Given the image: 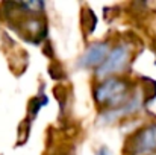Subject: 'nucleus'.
Instances as JSON below:
<instances>
[{
    "label": "nucleus",
    "mask_w": 156,
    "mask_h": 155,
    "mask_svg": "<svg viewBox=\"0 0 156 155\" xmlns=\"http://www.w3.org/2000/svg\"><path fill=\"white\" fill-rule=\"evenodd\" d=\"M97 155H109V151H108L106 148H102V149L97 152Z\"/></svg>",
    "instance_id": "5"
},
{
    "label": "nucleus",
    "mask_w": 156,
    "mask_h": 155,
    "mask_svg": "<svg viewBox=\"0 0 156 155\" xmlns=\"http://www.w3.org/2000/svg\"><path fill=\"white\" fill-rule=\"evenodd\" d=\"M135 151L136 154L156 151V126H149L138 134L135 142Z\"/></svg>",
    "instance_id": "4"
},
{
    "label": "nucleus",
    "mask_w": 156,
    "mask_h": 155,
    "mask_svg": "<svg viewBox=\"0 0 156 155\" xmlns=\"http://www.w3.org/2000/svg\"><path fill=\"white\" fill-rule=\"evenodd\" d=\"M106 55H108V44L106 43H94L93 46H90L87 49L83 56L79 59V65L85 67V68L100 65L105 61Z\"/></svg>",
    "instance_id": "3"
},
{
    "label": "nucleus",
    "mask_w": 156,
    "mask_h": 155,
    "mask_svg": "<svg viewBox=\"0 0 156 155\" xmlns=\"http://www.w3.org/2000/svg\"><path fill=\"white\" fill-rule=\"evenodd\" d=\"M129 59V49L126 46H118L108 55V58L100 64L99 70H97V76L103 78L108 75L121 72L124 68V65L127 64Z\"/></svg>",
    "instance_id": "1"
},
{
    "label": "nucleus",
    "mask_w": 156,
    "mask_h": 155,
    "mask_svg": "<svg viewBox=\"0 0 156 155\" xmlns=\"http://www.w3.org/2000/svg\"><path fill=\"white\" fill-rule=\"evenodd\" d=\"M127 85L121 79H108L96 90V99L100 103L115 102L117 98H123Z\"/></svg>",
    "instance_id": "2"
}]
</instances>
